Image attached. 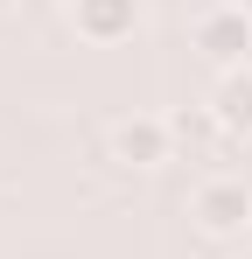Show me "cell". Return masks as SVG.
Masks as SVG:
<instances>
[{
	"label": "cell",
	"instance_id": "3",
	"mask_svg": "<svg viewBox=\"0 0 252 259\" xmlns=\"http://www.w3.org/2000/svg\"><path fill=\"white\" fill-rule=\"evenodd\" d=\"M105 147H112V161H119V168H161L168 154H175V126H168L161 112H133V119H119V126H112V140H105Z\"/></svg>",
	"mask_w": 252,
	"mask_h": 259
},
{
	"label": "cell",
	"instance_id": "7",
	"mask_svg": "<svg viewBox=\"0 0 252 259\" xmlns=\"http://www.w3.org/2000/svg\"><path fill=\"white\" fill-rule=\"evenodd\" d=\"M7 7H14V0H0V14H7Z\"/></svg>",
	"mask_w": 252,
	"mask_h": 259
},
{
	"label": "cell",
	"instance_id": "5",
	"mask_svg": "<svg viewBox=\"0 0 252 259\" xmlns=\"http://www.w3.org/2000/svg\"><path fill=\"white\" fill-rule=\"evenodd\" d=\"M210 112H217V126H224V133H252V63H238V70L217 77Z\"/></svg>",
	"mask_w": 252,
	"mask_h": 259
},
{
	"label": "cell",
	"instance_id": "1",
	"mask_svg": "<svg viewBox=\"0 0 252 259\" xmlns=\"http://www.w3.org/2000/svg\"><path fill=\"white\" fill-rule=\"evenodd\" d=\"M189 224L217 238V245H231V238H245L252 231V182L245 175H203L196 189H189Z\"/></svg>",
	"mask_w": 252,
	"mask_h": 259
},
{
	"label": "cell",
	"instance_id": "2",
	"mask_svg": "<svg viewBox=\"0 0 252 259\" xmlns=\"http://www.w3.org/2000/svg\"><path fill=\"white\" fill-rule=\"evenodd\" d=\"M189 49L203 56L217 77H224V70L252 63V21L238 14V7H224V0H217V7H203V14H196V28H189Z\"/></svg>",
	"mask_w": 252,
	"mask_h": 259
},
{
	"label": "cell",
	"instance_id": "6",
	"mask_svg": "<svg viewBox=\"0 0 252 259\" xmlns=\"http://www.w3.org/2000/svg\"><path fill=\"white\" fill-rule=\"evenodd\" d=\"M224 7H238V14H245V21H252V0H224Z\"/></svg>",
	"mask_w": 252,
	"mask_h": 259
},
{
	"label": "cell",
	"instance_id": "4",
	"mask_svg": "<svg viewBox=\"0 0 252 259\" xmlns=\"http://www.w3.org/2000/svg\"><path fill=\"white\" fill-rule=\"evenodd\" d=\"M63 14H70L77 42H91V49H112V42L140 35V0H70Z\"/></svg>",
	"mask_w": 252,
	"mask_h": 259
}]
</instances>
